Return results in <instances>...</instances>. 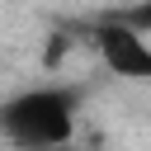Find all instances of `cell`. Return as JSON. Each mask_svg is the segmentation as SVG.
<instances>
[{"label":"cell","instance_id":"obj_4","mask_svg":"<svg viewBox=\"0 0 151 151\" xmlns=\"http://www.w3.org/2000/svg\"><path fill=\"white\" fill-rule=\"evenodd\" d=\"M66 151H71V146H66Z\"/></svg>","mask_w":151,"mask_h":151},{"label":"cell","instance_id":"obj_3","mask_svg":"<svg viewBox=\"0 0 151 151\" xmlns=\"http://www.w3.org/2000/svg\"><path fill=\"white\" fill-rule=\"evenodd\" d=\"M109 14H118L123 24H132L137 33L151 38V0H137V5H127V9H109Z\"/></svg>","mask_w":151,"mask_h":151},{"label":"cell","instance_id":"obj_1","mask_svg":"<svg viewBox=\"0 0 151 151\" xmlns=\"http://www.w3.org/2000/svg\"><path fill=\"white\" fill-rule=\"evenodd\" d=\"M80 85H28L0 99V137L14 151H66L80 127Z\"/></svg>","mask_w":151,"mask_h":151},{"label":"cell","instance_id":"obj_2","mask_svg":"<svg viewBox=\"0 0 151 151\" xmlns=\"http://www.w3.org/2000/svg\"><path fill=\"white\" fill-rule=\"evenodd\" d=\"M85 42L94 47L99 66L118 80H151V38L123 24L118 14H104L85 28Z\"/></svg>","mask_w":151,"mask_h":151}]
</instances>
